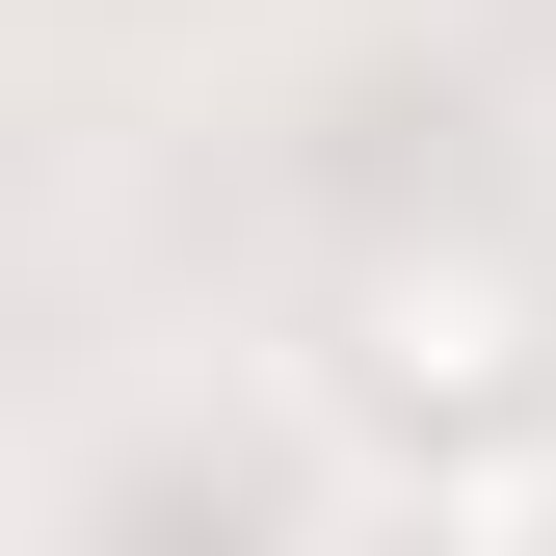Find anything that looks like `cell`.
<instances>
[{"mask_svg": "<svg viewBox=\"0 0 556 556\" xmlns=\"http://www.w3.org/2000/svg\"><path fill=\"white\" fill-rule=\"evenodd\" d=\"M530 371H556V344H530L504 265H371V292H344V397H371L397 451L451 425V504H477V530L530 504V451H504V425H530Z\"/></svg>", "mask_w": 556, "mask_h": 556, "instance_id": "6da1fadb", "label": "cell"}]
</instances>
